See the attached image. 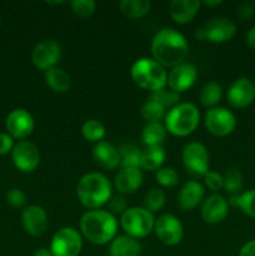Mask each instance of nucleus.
I'll return each mask as SVG.
<instances>
[{"label": "nucleus", "instance_id": "obj_25", "mask_svg": "<svg viewBox=\"0 0 255 256\" xmlns=\"http://www.w3.org/2000/svg\"><path fill=\"white\" fill-rule=\"evenodd\" d=\"M45 82L55 92H65L69 90L72 80L70 75L60 68H52L45 72Z\"/></svg>", "mask_w": 255, "mask_h": 256}, {"label": "nucleus", "instance_id": "obj_19", "mask_svg": "<svg viewBox=\"0 0 255 256\" xmlns=\"http://www.w3.org/2000/svg\"><path fill=\"white\" fill-rule=\"evenodd\" d=\"M92 158H94L95 162L99 165L100 168L106 170H112L120 165V155L119 150L110 144L109 142H96L92 148Z\"/></svg>", "mask_w": 255, "mask_h": 256}, {"label": "nucleus", "instance_id": "obj_27", "mask_svg": "<svg viewBox=\"0 0 255 256\" xmlns=\"http://www.w3.org/2000/svg\"><path fill=\"white\" fill-rule=\"evenodd\" d=\"M152 2L149 0H122L120 2V10L130 19H139L150 12Z\"/></svg>", "mask_w": 255, "mask_h": 256}, {"label": "nucleus", "instance_id": "obj_3", "mask_svg": "<svg viewBox=\"0 0 255 256\" xmlns=\"http://www.w3.org/2000/svg\"><path fill=\"white\" fill-rule=\"evenodd\" d=\"M76 194L85 208L98 210L112 198V182L102 172H89L79 180Z\"/></svg>", "mask_w": 255, "mask_h": 256}, {"label": "nucleus", "instance_id": "obj_49", "mask_svg": "<svg viewBox=\"0 0 255 256\" xmlns=\"http://www.w3.org/2000/svg\"><path fill=\"white\" fill-rule=\"evenodd\" d=\"M254 84H255V82H254Z\"/></svg>", "mask_w": 255, "mask_h": 256}, {"label": "nucleus", "instance_id": "obj_30", "mask_svg": "<svg viewBox=\"0 0 255 256\" xmlns=\"http://www.w3.org/2000/svg\"><path fill=\"white\" fill-rule=\"evenodd\" d=\"M229 202L234 206H239L248 216L255 219V189L248 190L239 195H232Z\"/></svg>", "mask_w": 255, "mask_h": 256}, {"label": "nucleus", "instance_id": "obj_10", "mask_svg": "<svg viewBox=\"0 0 255 256\" xmlns=\"http://www.w3.org/2000/svg\"><path fill=\"white\" fill-rule=\"evenodd\" d=\"M205 126L216 136H226L234 132L236 118L225 108H212L205 114Z\"/></svg>", "mask_w": 255, "mask_h": 256}, {"label": "nucleus", "instance_id": "obj_9", "mask_svg": "<svg viewBox=\"0 0 255 256\" xmlns=\"http://www.w3.org/2000/svg\"><path fill=\"white\" fill-rule=\"evenodd\" d=\"M236 32V25L228 18H212L202 28L196 30L195 36L199 40L212 42H224L232 39Z\"/></svg>", "mask_w": 255, "mask_h": 256}, {"label": "nucleus", "instance_id": "obj_32", "mask_svg": "<svg viewBox=\"0 0 255 256\" xmlns=\"http://www.w3.org/2000/svg\"><path fill=\"white\" fill-rule=\"evenodd\" d=\"M165 112L166 109L164 106L152 99L146 100L140 109L142 119L146 120L148 122H160V120L165 119V115H166Z\"/></svg>", "mask_w": 255, "mask_h": 256}, {"label": "nucleus", "instance_id": "obj_23", "mask_svg": "<svg viewBox=\"0 0 255 256\" xmlns=\"http://www.w3.org/2000/svg\"><path fill=\"white\" fill-rule=\"evenodd\" d=\"M110 256H140L142 244L129 235H120L110 242Z\"/></svg>", "mask_w": 255, "mask_h": 256}, {"label": "nucleus", "instance_id": "obj_11", "mask_svg": "<svg viewBox=\"0 0 255 256\" xmlns=\"http://www.w3.org/2000/svg\"><path fill=\"white\" fill-rule=\"evenodd\" d=\"M154 232L158 239L169 246L179 244L184 235L182 224L176 216L172 214H164L158 218V220H155Z\"/></svg>", "mask_w": 255, "mask_h": 256}, {"label": "nucleus", "instance_id": "obj_15", "mask_svg": "<svg viewBox=\"0 0 255 256\" xmlns=\"http://www.w3.org/2000/svg\"><path fill=\"white\" fill-rule=\"evenodd\" d=\"M6 130L12 138L25 139L29 136L34 130V119L32 114L24 109H15L8 115Z\"/></svg>", "mask_w": 255, "mask_h": 256}, {"label": "nucleus", "instance_id": "obj_7", "mask_svg": "<svg viewBox=\"0 0 255 256\" xmlns=\"http://www.w3.org/2000/svg\"><path fill=\"white\" fill-rule=\"evenodd\" d=\"M182 159L185 170L192 176H204L209 172V152L202 142H192L185 145Z\"/></svg>", "mask_w": 255, "mask_h": 256}, {"label": "nucleus", "instance_id": "obj_44", "mask_svg": "<svg viewBox=\"0 0 255 256\" xmlns=\"http://www.w3.org/2000/svg\"><path fill=\"white\" fill-rule=\"evenodd\" d=\"M246 42L252 50H255V26H252V29L248 32L246 34Z\"/></svg>", "mask_w": 255, "mask_h": 256}, {"label": "nucleus", "instance_id": "obj_14", "mask_svg": "<svg viewBox=\"0 0 255 256\" xmlns=\"http://www.w3.org/2000/svg\"><path fill=\"white\" fill-rule=\"evenodd\" d=\"M60 55H62L60 45L55 40L45 39L34 48L32 60L35 66L46 72L48 69H52L56 65L60 59Z\"/></svg>", "mask_w": 255, "mask_h": 256}, {"label": "nucleus", "instance_id": "obj_26", "mask_svg": "<svg viewBox=\"0 0 255 256\" xmlns=\"http://www.w3.org/2000/svg\"><path fill=\"white\" fill-rule=\"evenodd\" d=\"M166 136V128L162 122H148L142 132V139L146 146L162 145Z\"/></svg>", "mask_w": 255, "mask_h": 256}, {"label": "nucleus", "instance_id": "obj_6", "mask_svg": "<svg viewBox=\"0 0 255 256\" xmlns=\"http://www.w3.org/2000/svg\"><path fill=\"white\" fill-rule=\"evenodd\" d=\"M120 225L126 235L140 239L154 230L155 219L152 212L145 208H129L120 218Z\"/></svg>", "mask_w": 255, "mask_h": 256}, {"label": "nucleus", "instance_id": "obj_2", "mask_svg": "<svg viewBox=\"0 0 255 256\" xmlns=\"http://www.w3.org/2000/svg\"><path fill=\"white\" fill-rule=\"evenodd\" d=\"M80 230L90 242L105 245L116 236L118 220L106 210H90L80 219Z\"/></svg>", "mask_w": 255, "mask_h": 256}, {"label": "nucleus", "instance_id": "obj_35", "mask_svg": "<svg viewBox=\"0 0 255 256\" xmlns=\"http://www.w3.org/2000/svg\"><path fill=\"white\" fill-rule=\"evenodd\" d=\"M165 205V194L160 189H152L145 195L144 208L150 212H159Z\"/></svg>", "mask_w": 255, "mask_h": 256}, {"label": "nucleus", "instance_id": "obj_21", "mask_svg": "<svg viewBox=\"0 0 255 256\" xmlns=\"http://www.w3.org/2000/svg\"><path fill=\"white\" fill-rule=\"evenodd\" d=\"M205 189L200 182H186L178 194V204L182 210H192L202 202Z\"/></svg>", "mask_w": 255, "mask_h": 256}, {"label": "nucleus", "instance_id": "obj_28", "mask_svg": "<svg viewBox=\"0 0 255 256\" xmlns=\"http://www.w3.org/2000/svg\"><path fill=\"white\" fill-rule=\"evenodd\" d=\"M120 155V166L122 168H140V156L142 150L134 144H122L119 148Z\"/></svg>", "mask_w": 255, "mask_h": 256}, {"label": "nucleus", "instance_id": "obj_13", "mask_svg": "<svg viewBox=\"0 0 255 256\" xmlns=\"http://www.w3.org/2000/svg\"><path fill=\"white\" fill-rule=\"evenodd\" d=\"M228 102L232 108L244 109L255 100V84L248 78H239L229 86L226 94Z\"/></svg>", "mask_w": 255, "mask_h": 256}, {"label": "nucleus", "instance_id": "obj_22", "mask_svg": "<svg viewBox=\"0 0 255 256\" xmlns=\"http://www.w3.org/2000/svg\"><path fill=\"white\" fill-rule=\"evenodd\" d=\"M200 9L198 0H172L170 2V16L178 24H186L194 19Z\"/></svg>", "mask_w": 255, "mask_h": 256}, {"label": "nucleus", "instance_id": "obj_38", "mask_svg": "<svg viewBox=\"0 0 255 256\" xmlns=\"http://www.w3.org/2000/svg\"><path fill=\"white\" fill-rule=\"evenodd\" d=\"M204 182L212 192H219L224 189V179H222V175L218 172H208L204 175Z\"/></svg>", "mask_w": 255, "mask_h": 256}, {"label": "nucleus", "instance_id": "obj_8", "mask_svg": "<svg viewBox=\"0 0 255 256\" xmlns=\"http://www.w3.org/2000/svg\"><path fill=\"white\" fill-rule=\"evenodd\" d=\"M82 235L74 228H62L52 236L50 252L54 256H78L82 252Z\"/></svg>", "mask_w": 255, "mask_h": 256}, {"label": "nucleus", "instance_id": "obj_20", "mask_svg": "<svg viewBox=\"0 0 255 256\" xmlns=\"http://www.w3.org/2000/svg\"><path fill=\"white\" fill-rule=\"evenodd\" d=\"M142 184V172L140 168H122L115 176L114 185L122 194H132Z\"/></svg>", "mask_w": 255, "mask_h": 256}, {"label": "nucleus", "instance_id": "obj_12", "mask_svg": "<svg viewBox=\"0 0 255 256\" xmlns=\"http://www.w3.org/2000/svg\"><path fill=\"white\" fill-rule=\"evenodd\" d=\"M12 159L16 169L22 172H32L39 166L40 152L39 149L32 142H20L12 148Z\"/></svg>", "mask_w": 255, "mask_h": 256}, {"label": "nucleus", "instance_id": "obj_46", "mask_svg": "<svg viewBox=\"0 0 255 256\" xmlns=\"http://www.w3.org/2000/svg\"><path fill=\"white\" fill-rule=\"evenodd\" d=\"M222 2H220V0H205L204 4L206 5V6H218V5L222 4Z\"/></svg>", "mask_w": 255, "mask_h": 256}, {"label": "nucleus", "instance_id": "obj_47", "mask_svg": "<svg viewBox=\"0 0 255 256\" xmlns=\"http://www.w3.org/2000/svg\"><path fill=\"white\" fill-rule=\"evenodd\" d=\"M0 25H2V19H0Z\"/></svg>", "mask_w": 255, "mask_h": 256}, {"label": "nucleus", "instance_id": "obj_31", "mask_svg": "<svg viewBox=\"0 0 255 256\" xmlns=\"http://www.w3.org/2000/svg\"><path fill=\"white\" fill-rule=\"evenodd\" d=\"M222 179H224L225 192L232 195H239V192L242 189V185H244V182H242V172L238 168H229L225 172V174L222 175Z\"/></svg>", "mask_w": 255, "mask_h": 256}, {"label": "nucleus", "instance_id": "obj_43", "mask_svg": "<svg viewBox=\"0 0 255 256\" xmlns=\"http://www.w3.org/2000/svg\"><path fill=\"white\" fill-rule=\"evenodd\" d=\"M239 256H255V239L246 242V244L240 249Z\"/></svg>", "mask_w": 255, "mask_h": 256}, {"label": "nucleus", "instance_id": "obj_17", "mask_svg": "<svg viewBox=\"0 0 255 256\" xmlns=\"http://www.w3.org/2000/svg\"><path fill=\"white\" fill-rule=\"evenodd\" d=\"M22 222L25 232L32 236H40L48 229L46 212L39 205H30L25 208L22 214Z\"/></svg>", "mask_w": 255, "mask_h": 256}, {"label": "nucleus", "instance_id": "obj_45", "mask_svg": "<svg viewBox=\"0 0 255 256\" xmlns=\"http://www.w3.org/2000/svg\"><path fill=\"white\" fill-rule=\"evenodd\" d=\"M32 256H54L52 252H50V249H46V248H40V249L35 250V252Z\"/></svg>", "mask_w": 255, "mask_h": 256}, {"label": "nucleus", "instance_id": "obj_16", "mask_svg": "<svg viewBox=\"0 0 255 256\" xmlns=\"http://www.w3.org/2000/svg\"><path fill=\"white\" fill-rule=\"evenodd\" d=\"M198 76V70L195 65L189 62H182L172 68L168 74V86L176 92H182L192 86Z\"/></svg>", "mask_w": 255, "mask_h": 256}, {"label": "nucleus", "instance_id": "obj_40", "mask_svg": "<svg viewBox=\"0 0 255 256\" xmlns=\"http://www.w3.org/2000/svg\"><path fill=\"white\" fill-rule=\"evenodd\" d=\"M6 202L10 206L20 209L26 202V196L20 189H10L6 194Z\"/></svg>", "mask_w": 255, "mask_h": 256}, {"label": "nucleus", "instance_id": "obj_24", "mask_svg": "<svg viewBox=\"0 0 255 256\" xmlns=\"http://www.w3.org/2000/svg\"><path fill=\"white\" fill-rule=\"evenodd\" d=\"M165 150L162 145H155V146H146L142 150V156H140V168L148 172H155L162 168L164 162Z\"/></svg>", "mask_w": 255, "mask_h": 256}, {"label": "nucleus", "instance_id": "obj_41", "mask_svg": "<svg viewBox=\"0 0 255 256\" xmlns=\"http://www.w3.org/2000/svg\"><path fill=\"white\" fill-rule=\"evenodd\" d=\"M12 150V138L9 134L0 132V155H5Z\"/></svg>", "mask_w": 255, "mask_h": 256}, {"label": "nucleus", "instance_id": "obj_37", "mask_svg": "<svg viewBox=\"0 0 255 256\" xmlns=\"http://www.w3.org/2000/svg\"><path fill=\"white\" fill-rule=\"evenodd\" d=\"M96 2L94 0H72V9L80 18H89L94 14Z\"/></svg>", "mask_w": 255, "mask_h": 256}, {"label": "nucleus", "instance_id": "obj_34", "mask_svg": "<svg viewBox=\"0 0 255 256\" xmlns=\"http://www.w3.org/2000/svg\"><path fill=\"white\" fill-rule=\"evenodd\" d=\"M150 99L154 100V102H159L162 106H164L165 109L166 108H170L172 109L174 106H176L179 104V100H180V94L179 92H174V90L169 89L168 90L166 88L164 89H160L158 92H152L150 95Z\"/></svg>", "mask_w": 255, "mask_h": 256}, {"label": "nucleus", "instance_id": "obj_18", "mask_svg": "<svg viewBox=\"0 0 255 256\" xmlns=\"http://www.w3.org/2000/svg\"><path fill=\"white\" fill-rule=\"evenodd\" d=\"M228 215V202L219 194H212L202 205V216L208 224H219Z\"/></svg>", "mask_w": 255, "mask_h": 256}, {"label": "nucleus", "instance_id": "obj_48", "mask_svg": "<svg viewBox=\"0 0 255 256\" xmlns=\"http://www.w3.org/2000/svg\"><path fill=\"white\" fill-rule=\"evenodd\" d=\"M106 256H110V255H106Z\"/></svg>", "mask_w": 255, "mask_h": 256}, {"label": "nucleus", "instance_id": "obj_33", "mask_svg": "<svg viewBox=\"0 0 255 256\" xmlns=\"http://www.w3.org/2000/svg\"><path fill=\"white\" fill-rule=\"evenodd\" d=\"M82 132L85 139L96 144V142H102L105 138V126L99 120L90 119L82 124Z\"/></svg>", "mask_w": 255, "mask_h": 256}, {"label": "nucleus", "instance_id": "obj_5", "mask_svg": "<svg viewBox=\"0 0 255 256\" xmlns=\"http://www.w3.org/2000/svg\"><path fill=\"white\" fill-rule=\"evenodd\" d=\"M200 114L192 102H182L170 109L165 115V128L175 136H186L198 128Z\"/></svg>", "mask_w": 255, "mask_h": 256}, {"label": "nucleus", "instance_id": "obj_4", "mask_svg": "<svg viewBox=\"0 0 255 256\" xmlns=\"http://www.w3.org/2000/svg\"><path fill=\"white\" fill-rule=\"evenodd\" d=\"M132 78L136 85L152 92L164 89L168 85V72L164 66L149 58L138 59L132 64Z\"/></svg>", "mask_w": 255, "mask_h": 256}, {"label": "nucleus", "instance_id": "obj_36", "mask_svg": "<svg viewBox=\"0 0 255 256\" xmlns=\"http://www.w3.org/2000/svg\"><path fill=\"white\" fill-rule=\"evenodd\" d=\"M155 179L159 182L162 186L164 188H172L175 186L179 182V175H178L176 170L174 168L165 166L160 168L156 172V175H155Z\"/></svg>", "mask_w": 255, "mask_h": 256}, {"label": "nucleus", "instance_id": "obj_39", "mask_svg": "<svg viewBox=\"0 0 255 256\" xmlns=\"http://www.w3.org/2000/svg\"><path fill=\"white\" fill-rule=\"evenodd\" d=\"M108 206H109V212H112L115 216V214L122 215L126 212L128 202L122 195H115V196L110 198L109 202H108Z\"/></svg>", "mask_w": 255, "mask_h": 256}, {"label": "nucleus", "instance_id": "obj_42", "mask_svg": "<svg viewBox=\"0 0 255 256\" xmlns=\"http://www.w3.org/2000/svg\"><path fill=\"white\" fill-rule=\"evenodd\" d=\"M236 14L240 19H249L254 14V6L252 2H242L238 6Z\"/></svg>", "mask_w": 255, "mask_h": 256}, {"label": "nucleus", "instance_id": "obj_1", "mask_svg": "<svg viewBox=\"0 0 255 256\" xmlns=\"http://www.w3.org/2000/svg\"><path fill=\"white\" fill-rule=\"evenodd\" d=\"M189 52V45L182 32L165 28L154 35L152 54L156 62L164 68H175L182 64Z\"/></svg>", "mask_w": 255, "mask_h": 256}, {"label": "nucleus", "instance_id": "obj_29", "mask_svg": "<svg viewBox=\"0 0 255 256\" xmlns=\"http://www.w3.org/2000/svg\"><path fill=\"white\" fill-rule=\"evenodd\" d=\"M222 95V89L218 82H209L200 89L199 99L204 106L215 108V105L220 102Z\"/></svg>", "mask_w": 255, "mask_h": 256}]
</instances>
